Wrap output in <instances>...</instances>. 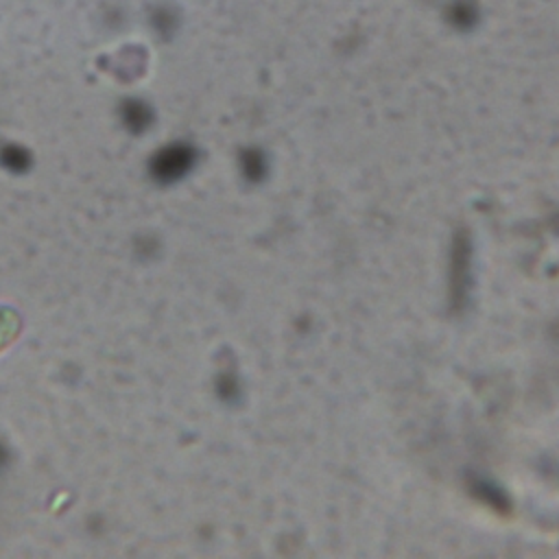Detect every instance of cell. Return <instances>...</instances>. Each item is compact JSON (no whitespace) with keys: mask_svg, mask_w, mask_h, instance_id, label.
Listing matches in <instances>:
<instances>
[{"mask_svg":"<svg viewBox=\"0 0 559 559\" xmlns=\"http://www.w3.org/2000/svg\"><path fill=\"white\" fill-rule=\"evenodd\" d=\"M20 332V317L9 310V308H0V349L7 347Z\"/></svg>","mask_w":559,"mask_h":559,"instance_id":"6da1fadb","label":"cell"}]
</instances>
